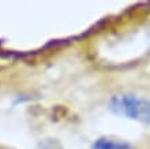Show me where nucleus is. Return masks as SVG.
<instances>
[{"mask_svg": "<svg viewBox=\"0 0 150 149\" xmlns=\"http://www.w3.org/2000/svg\"><path fill=\"white\" fill-rule=\"evenodd\" d=\"M109 110L116 115H122L141 123H150V103L146 98L135 94H117L111 98Z\"/></svg>", "mask_w": 150, "mask_h": 149, "instance_id": "f257e3e1", "label": "nucleus"}, {"mask_svg": "<svg viewBox=\"0 0 150 149\" xmlns=\"http://www.w3.org/2000/svg\"><path fill=\"white\" fill-rule=\"evenodd\" d=\"M91 149H134L130 144L123 141H116L111 138H100L93 144Z\"/></svg>", "mask_w": 150, "mask_h": 149, "instance_id": "f03ea898", "label": "nucleus"}]
</instances>
